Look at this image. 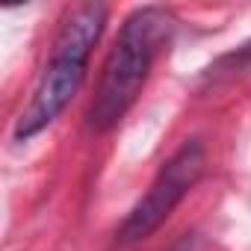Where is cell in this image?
<instances>
[{
	"label": "cell",
	"instance_id": "3957f363",
	"mask_svg": "<svg viewBox=\"0 0 251 251\" xmlns=\"http://www.w3.org/2000/svg\"><path fill=\"white\" fill-rule=\"evenodd\" d=\"M207 169V151L198 139L183 142L154 175L151 186L145 189V195L133 204V210L127 213V219L121 222V227L115 230V242L118 245H139L142 239H148L172 213L175 207L195 189V183L201 180Z\"/></svg>",
	"mask_w": 251,
	"mask_h": 251
},
{
	"label": "cell",
	"instance_id": "7a4b0ae2",
	"mask_svg": "<svg viewBox=\"0 0 251 251\" xmlns=\"http://www.w3.org/2000/svg\"><path fill=\"white\" fill-rule=\"evenodd\" d=\"M106 15H109V9L103 3H80L65 15V21L53 39L50 59L42 68L39 83L33 89V98L15 121L18 142L39 136L74 100V95L80 92V86L86 80L89 56L103 33Z\"/></svg>",
	"mask_w": 251,
	"mask_h": 251
},
{
	"label": "cell",
	"instance_id": "6da1fadb",
	"mask_svg": "<svg viewBox=\"0 0 251 251\" xmlns=\"http://www.w3.org/2000/svg\"><path fill=\"white\" fill-rule=\"evenodd\" d=\"M175 15L163 6H142L124 18L98 77L95 98L89 103V127L106 133L139 100L160 50L175 33Z\"/></svg>",
	"mask_w": 251,
	"mask_h": 251
},
{
	"label": "cell",
	"instance_id": "277c9868",
	"mask_svg": "<svg viewBox=\"0 0 251 251\" xmlns=\"http://www.w3.org/2000/svg\"><path fill=\"white\" fill-rule=\"evenodd\" d=\"M245 62H251V42H248V45H242L239 50H233V53L222 56V59L216 62V71H210V74H219V71H236V68H239V65H245Z\"/></svg>",
	"mask_w": 251,
	"mask_h": 251
}]
</instances>
